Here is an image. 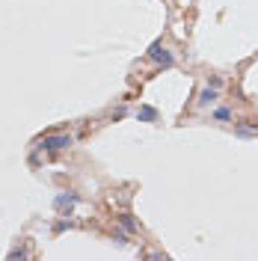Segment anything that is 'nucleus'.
Segmentation results:
<instances>
[{
	"mask_svg": "<svg viewBox=\"0 0 258 261\" xmlns=\"http://www.w3.org/2000/svg\"><path fill=\"white\" fill-rule=\"evenodd\" d=\"M214 98H217V89H214V86H211V89H205V92H202V104H211V101H214Z\"/></svg>",
	"mask_w": 258,
	"mask_h": 261,
	"instance_id": "nucleus-6",
	"label": "nucleus"
},
{
	"mask_svg": "<svg viewBox=\"0 0 258 261\" xmlns=\"http://www.w3.org/2000/svg\"><path fill=\"white\" fill-rule=\"evenodd\" d=\"M68 145H71V137H68V134L45 137V140H42V148H48V152H57V148H68Z\"/></svg>",
	"mask_w": 258,
	"mask_h": 261,
	"instance_id": "nucleus-1",
	"label": "nucleus"
},
{
	"mask_svg": "<svg viewBox=\"0 0 258 261\" xmlns=\"http://www.w3.org/2000/svg\"><path fill=\"white\" fill-rule=\"evenodd\" d=\"M149 54H152V60H158L160 65H172V54H169L166 48H160V42H155Z\"/></svg>",
	"mask_w": 258,
	"mask_h": 261,
	"instance_id": "nucleus-2",
	"label": "nucleus"
},
{
	"mask_svg": "<svg viewBox=\"0 0 258 261\" xmlns=\"http://www.w3.org/2000/svg\"><path fill=\"white\" fill-rule=\"evenodd\" d=\"M119 222H122V229L137 232V222H134V217H131V214H119Z\"/></svg>",
	"mask_w": 258,
	"mask_h": 261,
	"instance_id": "nucleus-5",
	"label": "nucleus"
},
{
	"mask_svg": "<svg viewBox=\"0 0 258 261\" xmlns=\"http://www.w3.org/2000/svg\"><path fill=\"white\" fill-rule=\"evenodd\" d=\"M139 119L142 122H155L158 119V110L155 107H139Z\"/></svg>",
	"mask_w": 258,
	"mask_h": 261,
	"instance_id": "nucleus-4",
	"label": "nucleus"
},
{
	"mask_svg": "<svg viewBox=\"0 0 258 261\" xmlns=\"http://www.w3.org/2000/svg\"><path fill=\"white\" fill-rule=\"evenodd\" d=\"M235 134H238V137H258V125L240 122V125H235Z\"/></svg>",
	"mask_w": 258,
	"mask_h": 261,
	"instance_id": "nucleus-3",
	"label": "nucleus"
}]
</instances>
